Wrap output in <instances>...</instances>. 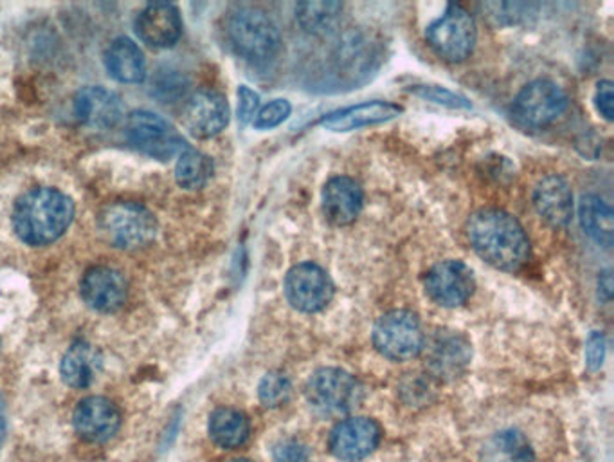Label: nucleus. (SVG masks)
<instances>
[{
  "instance_id": "6ab92c4d",
  "label": "nucleus",
  "mask_w": 614,
  "mask_h": 462,
  "mask_svg": "<svg viewBox=\"0 0 614 462\" xmlns=\"http://www.w3.org/2000/svg\"><path fill=\"white\" fill-rule=\"evenodd\" d=\"M534 204L548 224L564 228L573 218L572 188L561 176L542 177L534 190Z\"/></svg>"
},
{
  "instance_id": "4468645a",
  "label": "nucleus",
  "mask_w": 614,
  "mask_h": 462,
  "mask_svg": "<svg viewBox=\"0 0 614 462\" xmlns=\"http://www.w3.org/2000/svg\"><path fill=\"white\" fill-rule=\"evenodd\" d=\"M136 32L150 48L166 49L179 42L183 18L179 8L170 2H152L136 18Z\"/></svg>"
},
{
  "instance_id": "7ed1b4c3",
  "label": "nucleus",
  "mask_w": 614,
  "mask_h": 462,
  "mask_svg": "<svg viewBox=\"0 0 614 462\" xmlns=\"http://www.w3.org/2000/svg\"><path fill=\"white\" fill-rule=\"evenodd\" d=\"M227 38L233 49L251 64H267L279 53L278 27L258 8H238L227 18Z\"/></svg>"
},
{
  "instance_id": "393cba45",
  "label": "nucleus",
  "mask_w": 614,
  "mask_h": 462,
  "mask_svg": "<svg viewBox=\"0 0 614 462\" xmlns=\"http://www.w3.org/2000/svg\"><path fill=\"white\" fill-rule=\"evenodd\" d=\"M584 232L600 246L611 248L614 240L613 210L599 196H586L578 207Z\"/></svg>"
},
{
  "instance_id": "f257e3e1",
  "label": "nucleus",
  "mask_w": 614,
  "mask_h": 462,
  "mask_svg": "<svg viewBox=\"0 0 614 462\" xmlns=\"http://www.w3.org/2000/svg\"><path fill=\"white\" fill-rule=\"evenodd\" d=\"M474 251L490 266L517 272L530 259V240L517 218L503 210H481L467 224Z\"/></svg>"
},
{
  "instance_id": "9d476101",
  "label": "nucleus",
  "mask_w": 614,
  "mask_h": 462,
  "mask_svg": "<svg viewBox=\"0 0 614 462\" xmlns=\"http://www.w3.org/2000/svg\"><path fill=\"white\" fill-rule=\"evenodd\" d=\"M285 295L290 305L301 313H317L334 298V284L323 267L303 262L287 273Z\"/></svg>"
},
{
  "instance_id": "2f4dec72",
  "label": "nucleus",
  "mask_w": 614,
  "mask_h": 462,
  "mask_svg": "<svg viewBox=\"0 0 614 462\" xmlns=\"http://www.w3.org/2000/svg\"><path fill=\"white\" fill-rule=\"evenodd\" d=\"M274 462H310L309 448L295 439L279 441L273 450Z\"/></svg>"
},
{
  "instance_id": "0eeeda50",
  "label": "nucleus",
  "mask_w": 614,
  "mask_h": 462,
  "mask_svg": "<svg viewBox=\"0 0 614 462\" xmlns=\"http://www.w3.org/2000/svg\"><path fill=\"white\" fill-rule=\"evenodd\" d=\"M427 42L436 54L449 62H463L474 51L478 29L473 15L462 5L451 4L446 13L426 29Z\"/></svg>"
},
{
  "instance_id": "dca6fc26",
  "label": "nucleus",
  "mask_w": 614,
  "mask_h": 462,
  "mask_svg": "<svg viewBox=\"0 0 614 462\" xmlns=\"http://www.w3.org/2000/svg\"><path fill=\"white\" fill-rule=\"evenodd\" d=\"M82 297L101 313L117 311L126 300L125 277L109 266L90 267L82 280Z\"/></svg>"
},
{
  "instance_id": "bb28decb",
  "label": "nucleus",
  "mask_w": 614,
  "mask_h": 462,
  "mask_svg": "<svg viewBox=\"0 0 614 462\" xmlns=\"http://www.w3.org/2000/svg\"><path fill=\"white\" fill-rule=\"evenodd\" d=\"M213 176V161L199 150L185 149L175 166V179L185 190H199Z\"/></svg>"
},
{
  "instance_id": "a878e982",
  "label": "nucleus",
  "mask_w": 614,
  "mask_h": 462,
  "mask_svg": "<svg viewBox=\"0 0 614 462\" xmlns=\"http://www.w3.org/2000/svg\"><path fill=\"white\" fill-rule=\"evenodd\" d=\"M481 462H534V450L521 432L503 430L485 445Z\"/></svg>"
},
{
  "instance_id": "f03ea898",
  "label": "nucleus",
  "mask_w": 614,
  "mask_h": 462,
  "mask_svg": "<svg viewBox=\"0 0 614 462\" xmlns=\"http://www.w3.org/2000/svg\"><path fill=\"white\" fill-rule=\"evenodd\" d=\"M74 204L71 197L54 188H35L16 201L13 228L29 246H48L71 226Z\"/></svg>"
},
{
  "instance_id": "39448f33",
  "label": "nucleus",
  "mask_w": 614,
  "mask_h": 462,
  "mask_svg": "<svg viewBox=\"0 0 614 462\" xmlns=\"http://www.w3.org/2000/svg\"><path fill=\"white\" fill-rule=\"evenodd\" d=\"M363 396L358 377L341 369H319L306 383V399L321 414H348L358 409Z\"/></svg>"
},
{
  "instance_id": "c9c22d12",
  "label": "nucleus",
  "mask_w": 614,
  "mask_h": 462,
  "mask_svg": "<svg viewBox=\"0 0 614 462\" xmlns=\"http://www.w3.org/2000/svg\"><path fill=\"white\" fill-rule=\"evenodd\" d=\"M155 89H158L159 98L174 101L175 98H180V96L185 95L186 82L179 78V76H172L168 80L158 82Z\"/></svg>"
},
{
  "instance_id": "c85d7f7f",
  "label": "nucleus",
  "mask_w": 614,
  "mask_h": 462,
  "mask_svg": "<svg viewBox=\"0 0 614 462\" xmlns=\"http://www.w3.org/2000/svg\"><path fill=\"white\" fill-rule=\"evenodd\" d=\"M290 390H292V387H290L289 377L279 374V372H271L263 377L258 394H260V401L267 409H276V407H281L289 401Z\"/></svg>"
},
{
  "instance_id": "4c0bfd02",
  "label": "nucleus",
  "mask_w": 614,
  "mask_h": 462,
  "mask_svg": "<svg viewBox=\"0 0 614 462\" xmlns=\"http://www.w3.org/2000/svg\"><path fill=\"white\" fill-rule=\"evenodd\" d=\"M5 437V415H4V407L0 403V447H2V442H4Z\"/></svg>"
},
{
  "instance_id": "a211bd4d",
  "label": "nucleus",
  "mask_w": 614,
  "mask_h": 462,
  "mask_svg": "<svg viewBox=\"0 0 614 462\" xmlns=\"http://www.w3.org/2000/svg\"><path fill=\"white\" fill-rule=\"evenodd\" d=\"M363 188L350 177H331L326 183L323 190V212L331 224H352L363 210Z\"/></svg>"
},
{
  "instance_id": "473e14b6",
  "label": "nucleus",
  "mask_w": 614,
  "mask_h": 462,
  "mask_svg": "<svg viewBox=\"0 0 614 462\" xmlns=\"http://www.w3.org/2000/svg\"><path fill=\"white\" fill-rule=\"evenodd\" d=\"M258 105H260V96L256 92L246 86L238 89V120L242 125L252 123L256 116Z\"/></svg>"
},
{
  "instance_id": "20e7f679",
  "label": "nucleus",
  "mask_w": 614,
  "mask_h": 462,
  "mask_svg": "<svg viewBox=\"0 0 614 462\" xmlns=\"http://www.w3.org/2000/svg\"><path fill=\"white\" fill-rule=\"evenodd\" d=\"M98 229L101 239L114 248L137 250L152 242L158 234V221L137 202H112L101 210Z\"/></svg>"
},
{
  "instance_id": "cd10ccee",
  "label": "nucleus",
  "mask_w": 614,
  "mask_h": 462,
  "mask_svg": "<svg viewBox=\"0 0 614 462\" xmlns=\"http://www.w3.org/2000/svg\"><path fill=\"white\" fill-rule=\"evenodd\" d=\"M341 11L339 2H303L296 8V18L305 32L321 35L330 32Z\"/></svg>"
},
{
  "instance_id": "f704fd0d",
  "label": "nucleus",
  "mask_w": 614,
  "mask_h": 462,
  "mask_svg": "<svg viewBox=\"0 0 614 462\" xmlns=\"http://www.w3.org/2000/svg\"><path fill=\"white\" fill-rule=\"evenodd\" d=\"M594 105L602 116L611 122L614 114L613 84L610 80L600 82L594 92Z\"/></svg>"
},
{
  "instance_id": "b1692460",
  "label": "nucleus",
  "mask_w": 614,
  "mask_h": 462,
  "mask_svg": "<svg viewBox=\"0 0 614 462\" xmlns=\"http://www.w3.org/2000/svg\"><path fill=\"white\" fill-rule=\"evenodd\" d=\"M251 434L247 415L240 410L216 409L210 417V437L216 447L235 450L246 445Z\"/></svg>"
},
{
  "instance_id": "7c9ffc66",
  "label": "nucleus",
  "mask_w": 614,
  "mask_h": 462,
  "mask_svg": "<svg viewBox=\"0 0 614 462\" xmlns=\"http://www.w3.org/2000/svg\"><path fill=\"white\" fill-rule=\"evenodd\" d=\"M416 96L424 100L433 101L438 105L449 107V109H471V101L456 92L449 91L446 87L438 86H416L411 89Z\"/></svg>"
},
{
  "instance_id": "1a4fd4ad",
  "label": "nucleus",
  "mask_w": 614,
  "mask_h": 462,
  "mask_svg": "<svg viewBox=\"0 0 614 462\" xmlns=\"http://www.w3.org/2000/svg\"><path fill=\"white\" fill-rule=\"evenodd\" d=\"M567 109V96L550 80H536L523 87L512 105L515 122L528 128L552 125Z\"/></svg>"
},
{
  "instance_id": "f3484780",
  "label": "nucleus",
  "mask_w": 614,
  "mask_h": 462,
  "mask_svg": "<svg viewBox=\"0 0 614 462\" xmlns=\"http://www.w3.org/2000/svg\"><path fill=\"white\" fill-rule=\"evenodd\" d=\"M74 111L87 127L105 130L122 120V98L103 87H85L74 98Z\"/></svg>"
},
{
  "instance_id": "f8f14e48",
  "label": "nucleus",
  "mask_w": 614,
  "mask_h": 462,
  "mask_svg": "<svg viewBox=\"0 0 614 462\" xmlns=\"http://www.w3.org/2000/svg\"><path fill=\"white\" fill-rule=\"evenodd\" d=\"M73 425L84 441L103 445L116 436L122 426V414L111 399L92 396L79 401L74 410Z\"/></svg>"
},
{
  "instance_id": "72a5a7b5",
  "label": "nucleus",
  "mask_w": 614,
  "mask_h": 462,
  "mask_svg": "<svg viewBox=\"0 0 614 462\" xmlns=\"http://www.w3.org/2000/svg\"><path fill=\"white\" fill-rule=\"evenodd\" d=\"M605 340L600 333H591L586 344V363L591 371H599L604 365Z\"/></svg>"
},
{
  "instance_id": "9b49d317",
  "label": "nucleus",
  "mask_w": 614,
  "mask_h": 462,
  "mask_svg": "<svg viewBox=\"0 0 614 462\" xmlns=\"http://www.w3.org/2000/svg\"><path fill=\"white\" fill-rule=\"evenodd\" d=\"M426 292L441 308H460L473 297L476 280L471 267L462 261H443L427 272Z\"/></svg>"
},
{
  "instance_id": "ddd939ff",
  "label": "nucleus",
  "mask_w": 614,
  "mask_h": 462,
  "mask_svg": "<svg viewBox=\"0 0 614 462\" xmlns=\"http://www.w3.org/2000/svg\"><path fill=\"white\" fill-rule=\"evenodd\" d=\"M383 437L380 426L368 417H350L330 434V450L337 459L358 462L375 452Z\"/></svg>"
},
{
  "instance_id": "c756f323",
  "label": "nucleus",
  "mask_w": 614,
  "mask_h": 462,
  "mask_svg": "<svg viewBox=\"0 0 614 462\" xmlns=\"http://www.w3.org/2000/svg\"><path fill=\"white\" fill-rule=\"evenodd\" d=\"M290 112H292V105H290L289 101L281 100V98L268 101L267 105L262 107L256 112V116L252 120V125L258 130H271V128L281 125L290 116Z\"/></svg>"
},
{
  "instance_id": "e433bc0d",
  "label": "nucleus",
  "mask_w": 614,
  "mask_h": 462,
  "mask_svg": "<svg viewBox=\"0 0 614 462\" xmlns=\"http://www.w3.org/2000/svg\"><path fill=\"white\" fill-rule=\"evenodd\" d=\"M600 292H604L605 300L611 298V289H613V280H611L610 273L605 272L599 278Z\"/></svg>"
},
{
  "instance_id": "5701e85b",
  "label": "nucleus",
  "mask_w": 614,
  "mask_h": 462,
  "mask_svg": "<svg viewBox=\"0 0 614 462\" xmlns=\"http://www.w3.org/2000/svg\"><path fill=\"white\" fill-rule=\"evenodd\" d=\"M429 352L430 369L440 377L458 376L471 357L467 341L454 333H440L436 336Z\"/></svg>"
},
{
  "instance_id": "423d86ee",
  "label": "nucleus",
  "mask_w": 614,
  "mask_h": 462,
  "mask_svg": "<svg viewBox=\"0 0 614 462\" xmlns=\"http://www.w3.org/2000/svg\"><path fill=\"white\" fill-rule=\"evenodd\" d=\"M377 351L393 362H408L418 357L426 347V335L421 320L411 311H391L378 319L373 329Z\"/></svg>"
},
{
  "instance_id": "58836bf2",
  "label": "nucleus",
  "mask_w": 614,
  "mask_h": 462,
  "mask_svg": "<svg viewBox=\"0 0 614 462\" xmlns=\"http://www.w3.org/2000/svg\"><path fill=\"white\" fill-rule=\"evenodd\" d=\"M227 462H254V461H251V459H233V461H227Z\"/></svg>"
},
{
  "instance_id": "4be33fe9",
  "label": "nucleus",
  "mask_w": 614,
  "mask_h": 462,
  "mask_svg": "<svg viewBox=\"0 0 614 462\" xmlns=\"http://www.w3.org/2000/svg\"><path fill=\"white\" fill-rule=\"evenodd\" d=\"M101 362V354L95 347L78 341L65 352L60 363V374L71 388H89L100 374Z\"/></svg>"
},
{
  "instance_id": "6e6552de",
  "label": "nucleus",
  "mask_w": 614,
  "mask_h": 462,
  "mask_svg": "<svg viewBox=\"0 0 614 462\" xmlns=\"http://www.w3.org/2000/svg\"><path fill=\"white\" fill-rule=\"evenodd\" d=\"M126 139L134 149L159 161L188 149L185 139L164 117L148 111L131 112L126 120Z\"/></svg>"
},
{
  "instance_id": "412c9836",
  "label": "nucleus",
  "mask_w": 614,
  "mask_h": 462,
  "mask_svg": "<svg viewBox=\"0 0 614 462\" xmlns=\"http://www.w3.org/2000/svg\"><path fill=\"white\" fill-rule=\"evenodd\" d=\"M109 75L123 84H139L147 76V62L142 51L130 38H116L105 53Z\"/></svg>"
},
{
  "instance_id": "aec40b11",
  "label": "nucleus",
  "mask_w": 614,
  "mask_h": 462,
  "mask_svg": "<svg viewBox=\"0 0 614 462\" xmlns=\"http://www.w3.org/2000/svg\"><path fill=\"white\" fill-rule=\"evenodd\" d=\"M400 112H402V109L389 103V101H368V103L331 112L321 120V125L326 130H334V133H350V130L372 127V125L394 120Z\"/></svg>"
},
{
  "instance_id": "2eb2a0df",
  "label": "nucleus",
  "mask_w": 614,
  "mask_h": 462,
  "mask_svg": "<svg viewBox=\"0 0 614 462\" xmlns=\"http://www.w3.org/2000/svg\"><path fill=\"white\" fill-rule=\"evenodd\" d=\"M186 128L195 138L208 139L221 134L229 123V105L226 98L215 91L195 92L186 101L185 114Z\"/></svg>"
}]
</instances>
